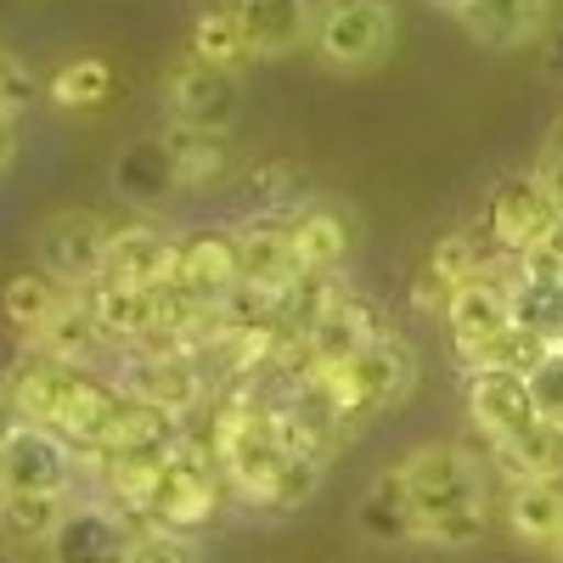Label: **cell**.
I'll list each match as a JSON object with an SVG mask.
<instances>
[{
	"label": "cell",
	"mask_w": 563,
	"mask_h": 563,
	"mask_svg": "<svg viewBox=\"0 0 563 563\" xmlns=\"http://www.w3.org/2000/svg\"><path fill=\"white\" fill-rule=\"evenodd\" d=\"M411 512H417V541L422 547H479L490 536V474L467 445H417L395 462Z\"/></svg>",
	"instance_id": "1"
},
{
	"label": "cell",
	"mask_w": 563,
	"mask_h": 563,
	"mask_svg": "<svg viewBox=\"0 0 563 563\" xmlns=\"http://www.w3.org/2000/svg\"><path fill=\"white\" fill-rule=\"evenodd\" d=\"M462 400L474 429L485 434L490 462L507 479H563V429L547 422L530 400V384L512 372H467L462 378Z\"/></svg>",
	"instance_id": "2"
},
{
	"label": "cell",
	"mask_w": 563,
	"mask_h": 563,
	"mask_svg": "<svg viewBox=\"0 0 563 563\" xmlns=\"http://www.w3.org/2000/svg\"><path fill=\"white\" fill-rule=\"evenodd\" d=\"M316 52L339 74H366L395 45V7L389 0H321L316 7Z\"/></svg>",
	"instance_id": "3"
},
{
	"label": "cell",
	"mask_w": 563,
	"mask_h": 563,
	"mask_svg": "<svg viewBox=\"0 0 563 563\" xmlns=\"http://www.w3.org/2000/svg\"><path fill=\"white\" fill-rule=\"evenodd\" d=\"M119 389L153 411H169L175 422H186L203 395H209V378L203 366L186 355V350H169V344H147V350H124V366H119Z\"/></svg>",
	"instance_id": "4"
},
{
	"label": "cell",
	"mask_w": 563,
	"mask_h": 563,
	"mask_svg": "<svg viewBox=\"0 0 563 563\" xmlns=\"http://www.w3.org/2000/svg\"><path fill=\"white\" fill-rule=\"evenodd\" d=\"M479 225H485V238L519 265V260H530L552 231H558V209H552V198L541 192V180L525 169V175H507L496 192L485 198V214H479Z\"/></svg>",
	"instance_id": "5"
},
{
	"label": "cell",
	"mask_w": 563,
	"mask_h": 563,
	"mask_svg": "<svg viewBox=\"0 0 563 563\" xmlns=\"http://www.w3.org/2000/svg\"><path fill=\"white\" fill-rule=\"evenodd\" d=\"M243 108V79L198 63L192 52H180L164 68V113L169 124H192V130H231Z\"/></svg>",
	"instance_id": "6"
},
{
	"label": "cell",
	"mask_w": 563,
	"mask_h": 563,
	"mask_svg": "<svg viewBox=\"0 0 563 563\" xmlns=\"http://www.w3.org/2000/svg\"><path fill=\"white\" fill-rule=\"evenodd\" d=\"M507 333H512L507 276H501V282H462V288L451 294L445 344H451V361L462 366V378H467V372H479Z\"/></svg>",
	"instance_id": "7"
},
{
	"label": "cell",
	"mask_w": 563,
	"mask_h": 563,
	"mask_svg": "<svg viewBox=\"0 0 563 563\" xmlns=\"http://www.w3.org/2000/svg\"><path fill=\"white\" fill-rule=\"evenodd\" d=\"M108 243H113V225L97 209H63L40 225V271L79 294L85 282L102 276Z\"/></svg>",
	"instance_id": "8"
},
{
	"label": "cell",
	"mask_w": 563,
	"mask_h": 563,
	"mask_svg": "<svg viewBox=\"0 0 563 563\" xmlns=\"http://www.w3.org/2000/svg\"><path fill=\"white\" fill-rule=\"evenodd\" d=\"M169 288L198 299V305H225L231 294L243 288V249H238V231L225 225H203V231H186L180 249H175V276Z\"/></svg>",
	"instance_id": "9"
},
{
	"label": "cell",
	"mask_w": 563,
	"mask_h": 563,
	"mask_svg": "<svg viewBox=\"0 0 563 563\" xmlns=\"http://www.w3.org/2000/svg\"><path fill=\"white\" fill-rule=\"evenodd\" d=\"M79 479V451L52 429H23L0 451V496H68Z\"/></svg>",
	"instance_id": "10"
},
{
	"label": "cell",
	"mask_w": 563,
	"mask_h": 563,
	"mask_svg": "<svg viewBox=\"0 0 563 563\" xmlns=\"http://www.w3.org/2000/svg\"><path fill=\"white\" fill-rule=\"evenodd\" d=\"M135 530L141 525H130L108 501H74L63 512L52 547H45V558L52 563H130Z\"/></svg>",
	"instance_id": "11"
},
{
	"label": "cell",
	"mask_w": 563,
	"mask_h": 563,
	"mask_svg": "<svg viewBox=\"0 0 563 563\" xmlns=\"http://www.w3.org/2000/svg\"><path fill=\"white\" fill-rule=\"evenodd\" d=\"M378 339H389V316L378 299L366 294H339V305L316 321V333L305 339V361H355L361 350H372Z\"/></svg>",
	"instance_id": "12"
},
{
	"label": "cell",
	"mask_w": 563,
	"mask_h": 563,
	"mask_svg": "<svg viewBox=\"0 0 563 563\" xmlns=\"http://www.w3.org/2000/svg\"><path fill=\"white\" fill-rule=\"evenodd\" d=\"M175 249L180 238L158 225H113V243H108V260H102V276L108 282H124V288H169L175 276Z\"/></svg>",
	"instance_id": "13"
},
{
	"label": "cell",
	"mask_w": 563,
	"mask_h": 563,
	"mask_svg": "<svg viewBox=\"0 0 563 563\" xmlns=\"http://www.w3.org/2000/svg\"><path fill=\"white\" fill-rule=\"evenodd\" d=\"M220 7L238 18L254 63L260 57H288V52H299V45L316 34L310 0H220Z\"/></svg>",
	"instance_id": "14"
},
{
	"label": "cell",
	"mask_w": 563,
	"mask_h": 563,
	"mask_svg": "<svg viewBox=\"0 0 563 563\" xmlns=\"http://www.w3.org/2000/svg\"><path fill=\"white\" fill-rule=\"evenodd\" d=\"M501 519L525 547L558 552L563 547V479H507Z\"/></svg>",
	"instance_id": "15"
},
{
	"label": "cell",
	"mask_w": 563,
	"mask_h": 563,
	"mask_svg": "<svg viewBox=\"0 0 563 563\" xmlns=\"http://www.w3.org/2000/svg\"><path fill=\"white\" fill-rule=\"evenodd\" d=\"M175 192H209L231 169V130H192V124H164L158 130Z\"/></svg>",
	"instance_id": "16"
},
{
	"label": "cell",
	"mask_w": 563,
	"mask_h": 563,
	"mask_svg": "<svg viewBox=\"0 0 563 563\" xmlns=\"http://www.w3.org/2000/svg\"><path fill=\"white\" fill-rule=\"evenodd\" d=\"M350 220L344 209H333L327 198H299L294 203V254L305 265V276H339V265L350 260Z\"/></svg>",
	"instance_id": "17"
},
{
	"label": "cell",
	"mask_w": 563,
	"mask_h": 563,
	"mask_svg": "<svg viewBox=\"0 0 563 563\" xmlns=\"http://www.w3.org/2000/svg\"><path fill=\"white\" fill-rule=\"evenodd\" d=\"M552 0H462L456 23L490 52H519L547 29Z\"/></svg>",
	"instance_id": "18"
},
{
	"label": "cell",
	"mask_w": 563,
	"mask_h": 563,
	"mask_svg": "<svg viewBox=\"0 0 563 563\" xmlns=\"http://www.w3.org/2000/svg\"><path fill=\"white\" fill-rule=\"evenodd\" d=\"M429 271L440 282H451V288H462V282H501V276H512V260L485 238V225H456V231H445V238L434 243Z\"/></svg>",
	"instance_id": "19"
},
{
	"label": "cell",
	"mask_w": 563,
	"mask_h": 563,
	"mask_svg": "<svg viewBox=\"0 0 563 563\" xmlns=\"http://www.w3.org/2000/svg\"><path fill=\"white\" fill-rule=\"evenodd\" d=\"M355 525H361L366 541H378V547H411L417 541V512H411L400 467H384V474L366 485V496L355 507Z\"/></svg>",
	"instance_id": "20"
},
{
	"label": "cell",
	"mask_w": 563,
	"mask_h": 563,
	"mask_svg": "<svg viewBox=\"0 0 563 563\" xmlns=\"http://www.w3.org/2000/svg\"><path fill=\"white\" fill-rule=\"evenodd\" d=\"M507 305H512V327L541 344H563V282L530 276L512 265L507 276Z\"/></svg>",
	"instance_id": "21"
},
{
	"label": "cell",
	"mask_w": 563,
	"mask_h": 563,
	"mask_svg": "<svg viewBox=\"0 0 563 563\" xmlns=\"http://www.w3.org/2000/svg\"><path fill=\"white\" fill-rule=\"evenodd\" d=\"M113 192L124 203H141V209H153L175 192V175H169V153H164V141H135V147H124L113 158Z\"/></svg>",
	"instance_id": "22"
},
{
	"label": "cell",
	"mask_w": 563,
	"mask_h": 563,
	"mask_svg": "<svg viewBox=\"0 0 563 563\" xmlns=\"http://www.w3.org/2000/svg\"><path fill=\"white\" fill-rule=\"evenodd\" d=\"M108 339L97 333V321H90V310H85V299L79 294H68V305L40 327V333L29 339V350L34 355H45V361H63V366H90V355H97Z\"/></svg>",
	"instance_id": "23"
},
{
	"label": "cell",
	"mask_w": 563,
	"mask_h": 563,
	"mask_svg": "<svg viewBox=\"0 0 563 563\" xmlns=\"http://www.w3.org/2000/svg\"><path fill=\"white\" fill-rule=\"evenodd\" d=\"M186 52H192L198 63H209V68H225V74H243L254 63L238 18H231L225 7H203L192 18V29H186Z\"/></svg>",
	"instance_id": "24"
},
{
	"label": "cell",
	"mask_w": 563,
	"mask_h": 563,
	"mask_svg": "<svg viewBox=\"0 0 563 563\" xmlns=\"http://www.w3.org/2000/svg\"><path fill=\"white\" fill-rule=\"evenodd\" d=\"M45 97L68 113H85V108H102L113 97V63L97 57V52H79L68 63H57V74L45 79Z\"/></svg>",
	"instance_id": "25"
},
{
	"label": "cell",
	"mask_w": 563,
	"mask_h": 563,
	"mask_svg": "<svg viewBox=\"0 0 563 563\" xmlns=\"http://www.w3.org/2000/svg\"><path fill=\"white\" fill-rule=\"evenodd\" d=\"M74 288H63V282H52L45 271H18L7 282V294H0V310H7V321L18 327L23 339H34L45 321H52L63 305H68Z\"/></svg>",
	"instance_id": "26"
},
{
	"label": "cell",
	"mask_w": 563,
	"mask_h": 563,
	"mask_svg": "<svg viewBox=\"0 0 563 563\" xmlns=\"http://www.w3.org/2000/svg\"><path fill=\"white\" fill-rule=\"evenodd\" d=\"M68 507V496H0V536L12 547H52Z\"/></svg>",
	"instance_id": "27"
},
{
	"label": "cell",
	"mask_w": 563,
	"mask_h": 563,
	"mask_svg": "<svg viewBox=\"0 0 563 563\" xmlns=\"http://www.w3.org/2000/svg\"><path fill=\"white\" fill-rule=\"evenodd\" d=\"M130 563H203L198 536H175V530H135Z\"/></svg>",
	"instance_id": "28"
},
{
	"label": "cell",
	"mask_w": 563,
	"mask_h": 563,
	"mask_svg": "<svg viewBox=\"0 0 563 563\" xmlns=\"http://www.w3.org/2000/svg\"><path fill=\"white\" fill-rule=\"evenodd\" d=\"M530 400H536V411L547 417V422H558L563 429V344H552L541 361H536V372H530Z\"/></svg>",
	"instance_id": "29"
},
{
	"label": "cell",
	"mask_w": 563,
	"mask_h": 563,
	"mask_svg": "<svg viewBox=\"0 0 563 563\" xmlns=\"http://www.w3.org/2000/svg\"><path fill=\"white\" fill-rule=\"evenodd\" d=\"M249 192L265 198V209H282V203H299L294 192H305V169L299 164H254L249 169Z\"/></svg>",
	"instance_id": "30"
},
{
	"label": "cell",
	"mask_w": 563,
	"mask_h": 563,
	"mask_svg": "<svg viewBox=\"0 0 563 563\" xmlns=\"http://www.w3.org/2000/svg\"><path fill=\"white\" fill-rule=\"evenodd\" d=\"M23 429H29V422H23V411H18V400H12L7 378H0V451H7V445H12Z\"/></svg>",
	"instance_id": "31"
},
{
	"label": "cell",
	"mask_w": 563,
	"mask_h": 563,
	"mask_svg": "<svg viewBox=\"0 0 563 563\" xmlns=\"http://www.w3.org/2000/svg\"><path fill=\"white\" fill-rule=\"evenodd\" d=\"M541 68H547L552 79H563V29L547 34V45H541Z\"/></svg>",
	"instance_id": "32"
},
{
	"label": "cell",
	"mask_w": 563,
	"mask_h": 563,
	"mask_svg": "<svg viewBox=\"0 0 563 563\" xmlns=\"http://www.w3.org/2000/svg\"><path fill=\"white\" fill-rule=\"evenodd\" d=\"M7 158H12V119H0V169H7Z\"/></svg>",
	"instance_id": "33"
},
{
	"label": "cell",
	"mask_w": 563,
	"mask_h": 563,
	"mask_svg": "<svg viewBox=\"0 0 563 563\" xmlns=\"http://www.w3.org/2000/svg\"><path fill=\"white\" fill-rule=\"evenodd\" d=\"M552 158H563V119H558V130H552V147H547Z\"/></svg>",
	"instance_id": "34"
},
{
	"label": "cell",
	"mask_w": 563,
	"mask_h": 563,
	"mask_svg": "<svg viewBox=\"0 0 563 563\" xmlns=\"http://www.w3.org/2000/svg\"><path fill=\"white\" fill-rule=\"evenodd\" d=\"M434 7H440V12H451V18H456V12H462V0H434Z\"/></svg>",
	"instance_id": "35"
},
{
	"label": "cell",
	"mask_w": 563,
	"mask_h": 563,
	"mask_svg": "<svg viewBox=\"0 0 563 563\" xmlns=\"http://www.w3.org/2000/svg\"><path fill=\"white\" fill-rule=\"evenodd\" d=\"M0 563H18V558H12V552H0Z\"/></svg>",
	"instance_id": "36"
},
{
	"label": "cell",
	"mask_w": 563,
	"mask_h": 563,
	"mask_svg": "<svg viewBox=\"0 0 563 563\" xmlns=\"http://www.w3.org/2000/svg\"><path fill=\"white\" fill-rule=\"evenodd\" d=\"M552 558H558V563H563V547H558V552H552Z\"/></svg>",
	"instance_id": "37"
}]
</instances>
